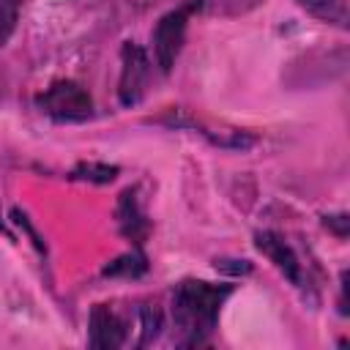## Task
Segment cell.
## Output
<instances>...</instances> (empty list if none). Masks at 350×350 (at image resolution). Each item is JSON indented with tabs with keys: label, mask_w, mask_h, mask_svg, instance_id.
<instances>
[{
	"label": "cell",
	"mask_w": 350,
	"mask_h": 350,
	"mask_svg": "<svg viewBox=\"0 0 350 350\" xmlns=\"http://www.w3.org/2000/svg\"><path fill=\"white\" fill-rule=\"evenodd\" d=\"M232 295V284L227 282H205V279H183L172 290V323L178 331L180 347H202L211 342L224 301Z\"/></svg>",
	"instance_id": "cell-1"
},
{
	"label": "cell",
	"mask_w": 350,
	"mask_h": 350,
	"mask_svg": "<svg viewBox=\"0 0 350 350\" xmlns=\"http://www.w3.org/2000/svg\"><path fill=\"white\" fill-rule=\"evenodd\" d=\"M205 0H183L180 5L170 8L153 27V57H156V66L161 74H170L172 66L178 63V55L183 49V41H186V27H189V19L202 8Z\"/></svg>",
	"instance_id": "cell-2"
},
{
	"label": "cell",
	"mask_w": 350,
	"mask_h": 350,
	"mask_svg": "<svg viewBox=\"0 0 350 350\" xmlns=\"http://www.w3.org/2000/svg\"><path fill=\"white\" fill-rule=\"evenodd\" d=\"M36 107L41 115L52 118L55 123H82L93 115L90 93L74 79H57L46 90L36 96Z\"/></svg>",
	"instance_id": "cell-3"
},
{
	"label": "cell",
	"mask_w": 350,
	"mask_h": 350,
	"mask_svg": "<svg viewBox=\"0 0 350 350\" xmlns=\"http://www.w3.org/2000/svg\"><path fill=\"white\" fill-rule=\"evenodd\" d=\"M150 77V60L148 52L134 44L123 41L120 46V79H118V101L123 107H134L145 96V85Z\"/></svg>",
	"instance_id": "cell-4"
},
{
	"label": "cell",
	"mask_w": 350,
	"mask_h": 350,
	"mask_svg": "<svg viewBox=\"0 0 350 350\" xmlns=\"http://www.w3.org/2000/svg\"><path fill=\"white\" fill-rule=\"evenodd\" d=\"M129 342V320L107 304H96L88 317V345L96 350H115Z\"/></svg>",
	"instance_id": "cell-5"
},
{
	"label": "cell",
	"mask_w": 350,
	"mask_h": 350,
	"mask_svg": "<svg viewBox=\"0 0 350 350\" xmlns=\"http://www.w3.org/2000/svg\"><path fill=\"white\" fill-rule=\"evenodd\" d=\"M159 123H167L170 129H191V131L202 134L211 145L227 148V150H246V148H252V142H254V137H252L249 131H238V129H213V126H205V123L197 120V118L183 115L180 109H170L164 118H159Z\"/></svg>",
	"instance_id": "cell-6"
},
{
	"label": "cell",
	"mask_w": 350,
	"mask_h": 350,
	"mask_svg": "<svg viewBox=\"0 0 350 350\" xmlns=\"http://www.w3.org/2000/svg\"><path fill=\"white\" fill-rule=\"evenodd\" d=\"M254 246L276 265V271H279L290 284L304 287V265H301L295 249H293L279 232H273V230L257 232V235H254Z\"/></svg>",
	"instance_id": "cell-7"
},
{
	"label": "cell",
	"mask_w": 350,
	"mask_h": 350,
	"mask_svg": "<svg viewBox=\"0 0 350 350\" xmlns=\"http://www.w3.org/2000/svg\"><path fill=\"white\" fill-rule=\"evenodd\" d=\"M115 219H118V230L120 235L131 243V246H142L148 232H150V221H148V213L142 208V200H139V189L131 186L126 189L120 197H118V208H115Z\"/></svg>",
	"instance_id": "cell-8"
},
{
	"label": "cell",
	"mask_w": 350,
	"mask_h": 350,
	"mask_svg": "<svg viewBox=\"0 0 350 350\" xmlns=\"http://www.w3.org/2000/svg\"><path fill=\"white\" fill-rule=\"evenodd\" d=\"M148 271V257L142 252V246H134L131 252L115 257L107 268H104V276H120V279H139L142 273Z\"/></svg>",
	"instance_id": "cell-9"
},
{
	"label": "cell",
	"mask_w": 350,
	"mask_h": 350,
	"mask_svg": "<svg viewBox=\"0 0 350 350\" xmlns=\"http://www.w3.org/2000/svg\"><path fill=\"white\" fill-rule=\"evenodd\" d=\"M295 3L323 22H331L339 27L347 25V3L345 0H295Z\"/></svg>",
	"instance_id": "cell-10"
},
{
	"label": "cell",
	"mask_w": 350,
	"mask_h": 350,
	"mask_svg": "<svg viewBox=\"0 0 350 350\" xmlns=\"http://www.w3.org/2000/svg\"><path fill=\"white\" fill-rule=\"evenodd\" d=\"M118 175L115 164H104V161H79L71 172L68 180H85V183H112Z\"/></svg>",
	"instance_id": "cell-11"
},
{
	"label": "cell",
	"mask_w": 350,
	"mask_h": 350,
	"mask_svg": "<svg viewBox=\"0 0 350 350\" xmlns=\"http://www.w3.org/2000/svg\"><path fill=\"white\" fill-rule=\"evenodd\" d=\"M19 5H22V0H0V44H5L11 38V33L16 30Z\"/></svg>",
	"instance_id": "cell-12"
},
{
	"label": "cell",
	"mask_w": 350,
	"mask_h": 350,
	"mask_svg": "<svg viewBox=\"0 0 350 350\" xmlns=\"http://www.w3.org/2000/svg\"><path fill=\"white\" fill-rule=\"evenodd\" d=\"M11 216H14V221H16V224H19V227H22V230H25V232L30 235V241H33V246H36L38 252H46V249H44V243H41V235H38V232L33 230V224L27 221V216H25L22 211H14Z\"/></svg>",
	"instance_id": "cell-13"
},
{
	"label": "cell",
	"mask_w": 350,
	"mask_h": 350,
	"mask_svg": "<svg viewBox=\"0 0 350 350\" xmlns=\"http://www.w3.org/2000/svg\"><path fill=\"white\" fill-rule=\"evenodd\" d=\"M216 268L219 271H230L232 276H241V273L252 271V262L249 260H216Z\"/></svg>",
	"instance_id": "cell-14"
},
{
	"label": "cell",
	"mask_w": 350,
	"mask_h": 350,
	"mask_svg": "<svg viewBox=\"0 0 350 350\" xmlns=\"http://www.w3.org/2000/svg\"><path fill=\"white\" fill-rule=\"evenodd\" d=\"M347 224H350V219H347V213H336V216H325V227H331L342 241L347 238Z\"/></svg>",
	"instance_id": "cell-15"
},
{
	"label": "cell",
	"mask_w": 350,
	"mask_h": 350,
	"mask_svg": "<svg viewBox=\"0 0 350 350\" xmlns=\"http://www.w3.org/2000/svg\"><path fill=\"white\" fill-rule=\"evenodd\" d=\"M129 3H134L137 8H148V5H153V3H159V0H129Z\"/></svg>",
	"instance_id": "cell-16"
},
{
	"label": "cell",
	"mask_w": 350,
	"mask_h": 350,
	"mask_svg": "<svg viewBox=\"0 0 350 350\" xmlns=\"http://www.w3.org/2000/svg\"><path fill=\"white\" fill-rule=\"evenodd\" d=\"M0 232H5V235H11V232L5 230V224H3V216H0Z\"/></svg>",
	"instance_id": "cell-17"
}]
</instances>
